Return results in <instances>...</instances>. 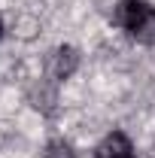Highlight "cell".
Here are the masks:
<instances>
[{"mask_svg":"<svg viewBox=\"0 0 155 158\" xmlns=\"http://www.w3.org/2000/svg\"><path fill=\"white\" fill-rule=\"evenodd\" d=\"M113 24L140 46H155V6L149 0H119L113 9Z\"/></svg>","mask_w":155,"mask_h":158,"instance_id":"obj_1","label":"cell"},{"mask_svg":"<svg viewBox=\"0 0 155 158\" xmlns=\"http://www.w3.org/2000/svg\"><path fill=\"white\" fill-rule=\"evenodd\" d=\"M79 61H82V55H79L76 46H67V43L64 46H55L49 52V61H46V73L55 79V82H67L79 70Z\"/></svg>","mask_w":155,"mask_h":158,"instance_id":"obj_2","label":"cell"},{"mask_svg":"<svg viewBox=\"0 0 155 158\" xmlns=\"http://www.w3.org/2000/svg\"><path fill=\"white\" fill-rule=\"evenodd\" d=\"M94 158H137V155H134V143L128 140L125 131H110L94 146Z\"/></svg>","mask_w":155,"mask_h":158,"instance_id":"obj_3","label":"cell"},{"mask_svg":"<svg viewBox=\"0 0 155 158\" xmlns=\"http://www.w3.org/2000/svg\"><path fill=\"white\" fill-rule=\"evenodd\" d=\"M31 103L37 106L40 113L52 116V113H55V103H58V82H55L52 76L40 79L37 85L31 88Z\"/></svg>","mask_w":155,"mask_h":158,"instance_id":"obj_4","label":"cell"},{"mask_svg":"<svg viewBox=\"0 0 155 158\" xmlns=\"http://www.w3.org/2000/svg\"><path fill=\"white\" fill-rule=\"evenodd\" d=\"M46 158H76V149L73 143L64 137H52L46 143Z\"/></svg>","mask_w":155,"mask_h":158,"instance_id":"obj_5","label":"cell"},{"mask_svg":"<svg viewBox=\"0 0 155 158\" xmlns=\"http://www.w3.org/2000/svg\"><path fill=\"white\" fill-rule=\"evenodd\" d=\"M37 27H40V21H34L31 15H21V19H19V37L21 40H31L34 34H37Z\"/></svg>","mask_w":155,"mask_h":158,"instance_id":"obj_6","label":"cell"},{"mask_svg":"<svg viewBox=\"0 0 155 158\" xmlns=\"http://www.w3.org/2000/svg\"><path fill=\"white\" fill-rule=\"evenodd\" d=\"M0 37H3V15H0Z\"/></svg>","mask_w":155,"mask_h":158,"instance_id":"obj_7","label":"cell"}]
</instances>
